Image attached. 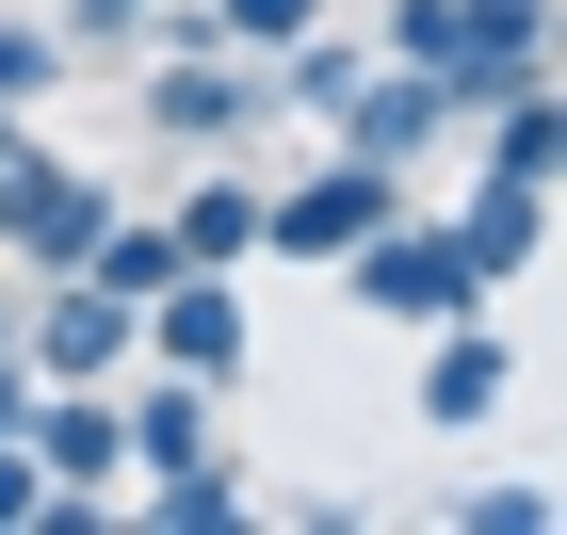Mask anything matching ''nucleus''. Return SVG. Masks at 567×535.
Wrapping results in <instances>:
<instances>
[{
    "label": "nucleus",
    "mask_w": 567,
    "mask_h": 535,
    "mask_svg": "<svg viewBox=\"0 0 567 535\" xmlns=\"http://www.w3.org/2000/svg\"><path fill=\"white\" fill-rule=\"evenodd\" d=\"M551 519H567L551 487H471V503H454V535H551Z\"/></svg>",
    "instance_id": "nucleus-15"
},
{
    "label": "nucleus",
    "mask_w": 567,
    "mask_h": 535,
    "mask_svg": "<svg viewBox=\"0 0 567 535\" xmlns=\"http://www.w3.org/2000/svg\"><path fill=\"white\" fill-rule=\"evenodd\" d=\"M503 390H519V341H486V309L422 325V422H437V439H471V422H503Z\"/></svg>",
    "instance_id": "nucleus-9"
},
{
    "label": "nucleus",
    "mask_w": 567,
    "mask_h": 535,
    "mask_svg": "<svg viewBox=\"0 0 567 535\" xmlns=\"http://www.w3.org/2000/svg\"><path fill=\"white\" fill-rule=\"evenodd\" d=\"M454 244H471V276H486V292H503V276H535V260H551V178H471Z\"/></svg>",
    "instance_id": "nucleus-11"
},
{
    "label": "nucleus",
    "mask_w": 567,
    "mask_h": 535,
    "mask_svg": "<svg viewBox=\"0 0 567 535\" xmlns=\"http://www.w3.org/2000/svg\"><path fill=\"white\" fill-rule=\"evenodd\" d=\"M49 82H65V33H49V17H0V97H17V114H33Z\"/></svg>",
    "instance_id": "nucleus-14"
},
{
    "label": "nucleus",
    "mask_w": 567,
    "mask_h": 535,
    "mask_svg": "<svg viewBox=\"0 0 567 535\" xmlns=\"http://www.w3.org/2000/svg\"><path fill=\"white\" fill-rule=\"evenodd\" d=\"M131 357H163V373H195V390H227V373L260 357V325H244V276H195V260H178L163 292L131 309Z\"/></svg>",
    "instance_id": "nucleus-5"
},
{
    "label": "nucleus",
    "mask_w": 567,
    "mask_h": 535,
    "mask_svg": "<svg viewBox=\"0 0 567 535\" xmlns=\"http://www.w3.org/2000/svg\"><path fill=\"white\" fill-rule=\"evenodd\" d=\"M454 97H503L551 65V0H437V49H422Z\"/></svg>",
    "instance_id": "nucleus-8"
},
{
    "label": "nucleus",
    "mask_w": 567,
    "mask_h": 535,
    "mask_svg": "<svg viewBox=\"0 0 567 535\" xmlns=\"http://www.w3.org/2000/svg\"><path fill=\"white\" fill-rule=\"evenodd\" d=\"M82 276H97V292H131V309H146V292H163V276H178V227H163V212H97Z\"/></svg>",
    "instance_id": "nucleus-12"
},
{
    "label": "nucleus",
    "mask_w": 567,
    "mask_h": 535,
    "mask_svg": "<svg viewBox=\"0 0 567 535\" xmlns=\"http://www.w3.org/2000/svg\"><path fill=\"white\" fill-rule=\"evenodd\" d=\"M324 276H341L373 325H454V309H486V276H471V244H454V212H422V195H405L373 244H341Z\"/></svg>",
    "instance_id": "nucleus-1"
},
{
    "label": "nucleus",
    "mask_w": 567,
    "mask_h": 535,
    "mask_svg": "<svg viewBox=\"0 0 567 535\" xmlns=\"http://www.w3.org/2000/svg\"><path fill=\"white\" fill-rule=\"evenodd\" d=\"M33 390H97V373H131V292H97V276H49L33 325H0Z\"/></svg>",
    "instance_id": "nucleus-6"
},
{
    "label": "nucleus",
    "mask_w": 567,
    "mask_h": 535,
    "mask_svg": "<svg viewBox=\"0 0 567 535\" xmlns=\"http://www.w3.org/2000/svg\"><path fill=\"white\" fill-rule=\"evenodd\" d=\"M131 114L178 146V163H212V146H244V131H260L276 97H260V65H244V49H212V33H163V65L131 82Z\"/></svg>",
    "instance_id": "nucleus-2"
},
{
    "label": "nucleus",
    "mask_w": 567,
    "mask_h": 535,
    "mask_svg": "<svg viewBox=\"0 0 567 535\" xmlns=\"http://www.w3.org/2000/svg\"><path fill=\"white\" fill-rule=\"evenodd\" d=\"M454 114H471V97L437 82V65H357V82H341V114H324V146H357V163L422 178L437 146H454Z\"/></svg>",
    "instance_id": "nucleus-4"
},
{
    "label": "nucleus",
    "mask_w": 567,
    "mask_h": 535,
    "mask_svg": "<svg viewBox=\"0 0 567 535\" xmlns=\"http://www.w3.org/2000/svg\"><path fill=\"white\" fill-rule=\"evenodd\" d=\"M422 178H390V163H357V146H324V163L292 178V195H260V260H292V276H324L341 244H373V227L405 212Z\"/></svg>",
    "instance_id": "nucleus-3"
},
{
    "label": "nucleus",
    "mask_w": 567,
    "mask_h": 535,
    "mask_svg": "<svg viewBox=\"0 0 567 535\" xmlns=\"http://www.w3.org/2000/svg\"><path fill=\"white\" fill-rule=\"evenodd\" d=\"M97 212H114V195H97V178L65 163V146H17V163H0V260H33V276H82Z\"/></svg>",
    "instance_id": "nucleus-7"
},
{
    "label": "nucleus",
    "mask_w": 567,
    "mask_h": 535,
    "mask_svg": "<svg viewBox=\"0 0 567 535\" xmlns=\"http://www.w3.org/2000/svg\"><path fill=\"white\" fill-rule=\"evenodd\" d=\"M163 227H178V260H195V276H244V260H260V178L212 146V163L178 178V212H163Z\"/></svg>",
    "instance_id": "nucleus-10"
},
{
    "label": "nucleus",
    "mask_w": 567,
    "mask_h": 535,
    "mask_svg": "<svg viewBox=\"0 0 567 535\" xmlns=\"http://www.w3.org/2000/svg\"><path fill=\"white\" fill-rule=\"evenodd\" d=\"M17 146H33V114H17V97H0V163H17Z\"/></svg>",
    "instance_id": "nucleus-16"
},
{
    "label": "nucleus",
    "mask_w": 567,
    "mask_h": 535,
    "mask_svg": "<svg viewBox=\"0 0 567 535\" xmlns=\"http://www.w3.org/2000/svg\"><path fill=\"white\" fill-rule=\"evenodd\" d=\"M146 519H163V535H227V519H244V471H227V454H195V471H146Z\"/></svg>",
    "instance_id": "nucleus-13"
}]
</instances>
